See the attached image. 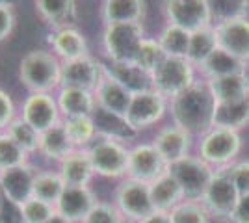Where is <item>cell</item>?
Segmentation results:
<instances>
[{"instance_id": "cell-28", "label": "cell", "mask_w": 249, "mask_h": 223, "mask_svg": "<svg viewBox=\"0 0 249 223\" xmlns=\"http://www.w3.org/2000/svg\"><path fill=\"white\" fill-rule=\"evenodd\" d=\"M199 71L203 73L207 80H216V78H223V76H231V74L248 73V62H242L238 58L227 54L225 51L216 49L199 65Z\"/></svg>"}, {"instance_id": "cell-22", "label": "cell", "mask_w": 249, "mask_h": 223, "mask_svg": "<svg viewBox=\"0 0 249 223\" xmlns=\"http://www.w3.org/2000/svg\"><path fill=\"white\" fill-rule=\"evenodd\" d=\"M34 8H36L37 17L51 30L74 26V22L78 19L76 2L73 0H36Z\"/></svg>"}, {"instance_id": "cell-30", "label": "cell", "mask_w": 249, "mask_h": 223, "mask_svg": "<svg viewBox=\"0 0 249 223\" xmlns=\"http://www.w3.org/2000/svg\"><path fill=\"white\" fill-rule=\"evenodd\" d=\"M106 73H110L117 82L130 91V93H138V91H145L151 89V76L143 73L142 69H138L134 64H114V62H106L103 64Z\"/></svg>"}, {"instance_id": "cell-5", "label": "cell", "mask_w": 249, "mask_h": 223, "mask_svg": "<svg viewBox=\"0 0 249 223\" xmlns=\"http://www.w3.org/2000/svg\"><path fill=\"white\" fill-rule=\"evenodd\" d=\"M196 84L194 65L186 58H171L166 56L162 64L151 74V86L166 99H175L188 87Z\"/></svg>"}, {"instance_id": "cell-23", "label": "cell", "mask_w": 249, "mask_h": 223, "mask_svg": "<svg viewBox=\"0 0 249 223\" xmlns=\"http://www.w3.org/2000/svg\"><path fill=\"white\" fill-rule=\"evenodd\" d=\"M147 4L143 0H104L101 4V19L106 24H143Z\"/></svg>"}, {"instance_id": "cell-27", "label": "cell", "mask_w": 249, "mask_h": 223, "mask_svg": "<svg viewBox=\"0 0 249 223\" xmlns=\"http://www.w3.org/2000/svg\"><path fill=\"white\" fill-rule=\"evenodd\" d=\"M73 141L67 136L63 125H56V127L49 128L47 132L41 134V141H39V154L47 162H54V164H60L67 158L71 153H74Z\"/></svg>"}, {"instance_id": "cell-13", "label": "cell", "mask_w": 249, "mask_h": 223, "mask_svg": "<svg viewBox=\"0 0 249 223\" xmlns=\"http://www.w3.org/2000/svg\"><path fill=\"white\" fill-rule=\"evenodd\" d=\"M169 166L166 160L160 156V153L155 149L153 143H138L130 149V156H128V179L151 184L158 177H162L167 173Z\"/></svg>"}, {"instance_id": "cell-15", "label": "cell", "mask_w": 249, "mask_h": 223, "mask_svg": "<svg viewBox=\"0 0 249 223\" xmlns=\"http://www.w3.org/2000/svg\"><path fill=\"white\" fill-rule=\"evenodd\" d=\"M95 103L97 108L103 110L106 114H112L117 117H126L130 101H132V93L124 87L121 82H117L110 73H106L103 67V78L99 86L93 91Z\"/></svg>"}, {"instance_id": "cell-50", "label": "cell", "mask_w": 249, "mask_h": 223, "mask_svg": "<svg viewBox=\"0 0 249 223\" xmlns=\"http://www.w3.org/2000/svg\"><path fill=\"white\" fill-rule=\"evenodd\" d=\"M0 203H2V193H0Z\"/></svg>"}, {"instance_id": "cell-38", "label": "cell", "mask_w": 249, "mask_h": 223, "mask_svg": "<svg viewBox=\"0 0 249 223\" xmlns=\"http://www.w3.org/2000/svg\"><path fill=\"white\" fill-rule=\"evenodd\" d=\"M212 8V21L216 24L227 21H236V19H246L249 13L248 0H216L210 2Z\"/></svg>"}, {"instance_id": "cell-51", "label": "cell", "mask_w": 249, "mask_h": 223, "mask_svg": "<svg viewBox=\"0 0 249 223\" xmlns=\"http://www.w3.org/2000/svg\"><path fill=\"white\" fill-rule=\"evenodd\" d=\"M124 223H130V222H124Z\"/></svg>"}, {"instance_id": "cell-32", "label": "cell", "mask_w": 249, "mask_h": 223, "mask_svg": "<svg viewBox=\"0 0 249 223\" xmlns=\"http://www.w3.org/2000/svg\"><path fill=\"white\" fill-rule=\"evenodd\" d=\"M65 190V182L58 170H39L34 182V197L56 206L60 195Z\"/></svg>"}, {"instance_id": "cell-16", "label": "cell", "mask_w": 249, "mask_h": 223, "mask_svg": "<svg viewBox=\"0 0 249 223\" xmlns=\"http://www.w3.org/2000/svg\"><path fill=\"white\" fill-rule=\"evenodd\" d=\"M99 203L91 186H65L56 203V212L73 223H82Z\"/></svg>"}, {"instance_id": "cell-21", "label": "cell", "mask_w": 249, "mask_h": 223, "mask_svg": "<svg viewBox=\"0 0 249 223\" xmlns=\"http://www.w3.org/2000/svg\"><path fill=\"white\" fill-rule=\"evenodd\" d=\"M56 103L60 108L62 119L69 117H93L97 112L93 91L78 87H60L56 93Z\"/></svg>"}, {"instance_id": "cell-29", "label": "cell", "mask_w": 249, "mask_h": 223, "mask_svg": "<svg viewBox=\"0 0 249 223\" xmlns=\"http://www.w3.org/2000/svg\"><path fill=\"white\" fill-rule=\"evenodd\" d=\"M210 93L214 97V103H231L249 97V74H231L216 80H207Z\"/></svg>"}, {"instance_id": "cell-2", "label": "cell", "mask_w": 249, "mask_h": 223, "mask_svg": "<svg viewBox=\"0 0 249 223\" xmlns=\"http://www.w3.org/2000/svg\"><path fill=\"white\" fill-rule=\"evenodd\" d=\"M19 80L28 93H56L62 87V62L49 49H32L19 62Z\"/></svg>"}, {"instance_id": "cell-39", "label": "cell", "mask_w": 249, "mask_h": 223, "mask_svg": "<svg viewBox=\"0 0 249 223\" xmlns=\"http://www.w3.org/2000/svg\"><path fill=\"white\" fill-rule=\"evenodd\" d=\"M30 162V154H26L8 132H0V171L11 170Z\"/></svg>"}, {"instance_id": "cell-43", "label": "cell", "mask_w": 249, "mask_h": 223, "mask_svg": "<svg viewBox=\"0 0 249 223\" xmlns=\"http://www.w3.org/2000/svg\"><path fill=\"white\" fill-rule=\"evenodd\" d=\"M17 117H19V110L11 93L0 87V132H6Z\"/></svg>"}, {"instance_id": "cell-37", "label": "cell", "mask_w": 249, "mask_h": 223, "mask_svg": "<svg viewBox=\"0 0 249 223\" xmlns=\"http://www.w3.org/2000/svg\"><path fill=\"white\" fill-rule=\"evenodd\" d=\"M164 58H166V54L162 51L158 39L145 37V39L142 41V45H140V49H138V52H136L132 64H134L138 69H142L143 73H147L151 76V74L156 71V67L162 64Z\"/></svg>"}, {"instance_id": "cell-7", "label": "cell", "mask_w": 249, "mask_h": 223, "mask_svg": "<svg viewBox=\"0 0 249 223\" xmlns=\"http://www.w3.org/2000/svg\"><path fill=\"white\" fill-rule=\"evenodd\" d=\"M114 205L123 214L124 220L130 223L142 222L149 214L155 212L149 184L128 179V177L117 184L114 193Z\"/></svg>"}, {"instance_id": "cell-49", "label": "cell", "mask_w": 249, "mask_h": 223, "mask_svg": "<svg viewBox=\"0 0 249 223\" xmlns=\"http://www.w3.org/2000/svg\"><path fill=\"white\" fill-rule=\"evenodd\" d=\"M47 223H73V222H69V220H65L63 216H60V214L56 212V214H54V216H52V218H51V220L47 222Z\"/></svg>"}, {"instance_id": "cell-48", "label": "cell", "mask_w": 249, "mask_h": 223, "mask_svg": "<svg viewBox=\"0 0 249 223\" xmlns=\"http://www.w3.org/2000/svg\"><path fill=\"white\" fill-rule=\"evenodd\" d=\"M138 223H171V214L155 210L153 214H149L145 220H142V222H138Z\"/></svg>"}, {"instance_id": "cell-40", "label": "cell", "mask_w": 249, "mask_h": 223, "mask_svg": "<svg viewBox=\"0 0 249 223\" xmlns=\"http://www.w3.org/2000/svg\"><path fill=\"white\" fill-rule=\"evenodd\" d=\"M171 223H208V214L201 203L182 201L171 210Z\"/></svg>"}, {"instance_id": "cell-46", "label": "cell", "mask_w": 249, "mask_h": 223, "mask_svg": "<svg viewBox=\"0 0 249 223\" xmlns=\"http://www.w3.org/2000/svg\"><path fill=\"white\" fill-rule=\"evenodd\" d=\"M0 223H26L22 216V206L2 197L0 203Z\"/></svg>"}, {"instance_id": "cell-4", "label": "cell", "mask_w": 249, "mask_h": 223, "mask_svg": "<svg viewBox=\"0 0 249 223\" xmlns=\"http://www.w3.org/2000/svg\"><path fill=\"white\" fill-rule=\"evenodd\" d=\"M88 154L97 177L121 181L126 179L130 149L124 145V141L99 136L93 141V145L88 147Z\"/></svg>"}, {"instance_id": "cell-41", "label": "cell", "mask_w": 249, "mask_h": 223, "mask_svg": "<svg viewBox=\"0 0 249 223\" xmlns=\"http://www.w3.org/2000/svg\"><path fill=\"white\" fill-rule=\"evenodd\" d=\"M21 206L26 223H47L56 214V206L54 205L41 201L37 197H32V199H28Z\"/></svg>"}, {"instance_id": "cell-33", "label": "cell", "mask_w": 249, "mask_h": 223, "mask_svg": "<svg viewBox=\"0 0 249 223\" xmlns=\"http://www.w3.org/2000/svg\"><path fill=\"white\" fill-rule=\"evenodd\" d=\"M216 49H218V41H216L214 26L203 28V30L194 32L190 35V47H188L186 60L194 67H199Z\"/></svg>"}, {"instance_id": "cell-11", "label": "cell", "mask_w": 249, "mask_h": 223, "mask_svg": "<svg viewBox=\"0 0 249 223\" xmlns=\"http://www.w3.org/2000/svg\"><path fill=\"white\" fill-rule=\"evenodd\" d=\"M19 117L39 134L62 123V114L52 93H28L19 108Z\"/></svg>"}, {"instance_id": "cell-3", "label": "cell", "mask_w": 249, "mask_h": 223, "mask_svg": "<svg viewBox=\"0 0 249 223\" xmlns=\"http://www.w3.org/2000/svg\"><path fill=\"white\" fill-rule=\"evenodd\" d=\"M143 39H145L143 24L128 22V24H106L101 41L108 62L132 64Z\"/></svg>"}, {"instance_id": "cell-10", "label": "cell", "mask_w": 249, "mask_h": 223, "mask_svg": "<svg viewBox=\"0 0 249 223\" xmlns=\"http://www.w3.org/2000/svg\"><path fill=\"white\" fill-rule=\"evenodd\" d=\"M166 108V97H162L158 91L151 87L145 91L132 93V101H130V106H128L124 119L130 125V128L138 134V132L156 125L164 117Z\"/></svg>"}, {"instance_id": "cell-26", "label": "cell", "mask_w": 249, "mask_h": 223, "mask_svg": "<svg viewBox=\"0 0 249 223\" xmlns=\"http://www.w3.org/2000/svg\"><path fill=\"white\" fill-rule=\"evenodd\" d=\"M149 191H151V201L155 210H160V212H171L175 206L184 201V193L169 170L149 184Z\"/></svg>"}, {"instance_id": "cell-25", "label": "cell", "mask_w": 249, "mask_h": 223, "mask_svg": "<svg viewBox=\"0 0 249 223\" xmlns=\"http://www.w3.org/2000/svg\"><path fill=\"white\" fill-rule=\"evenodd\" d=\"M249 125V97L231 103H216L212 128H223L238 132L240 128Z\"/></svg>"}, {"instance_id": "cell-34", "label": "cell", "mask_w": 249, "mask_h": 223, "mask_svg": "<svg viewBox=\"0 0 249 223\" xmlns=\"http://www.w3.org/2000/svg\"><path fill=\"white\" fill-rule=\"evenodd\" d=\"M93 119H95V125H97L99 136L114 138V139H119V141H126V139H132L136 136V132L130 128V125L126 123L124 117L112 116V114H106V112L97 108Z\"/></svg>"}, {"instance_id": "cell-8", "label": "cell", "mask_w": 249, "mask_h": 223, "mask_svg": "<svg viewBox=\"0 0 249 223\" xmlns=\"http://www.w3.org/2000/svg\"><path fill=\"white\" fill-rule=\"evenodd\" d=\"M167 24L178 26L188 34L212 26V8L207 0H167L164 2Z\"/></svg>"}, {"instance_id": "cell-20", "label": "cell", "mask_w": 249, "mask_h": 223, "mask_svg": "<svg viewBox=\"0 0 249 223\" xmlns=\"http://www.w3.org/2000/svg\"><path fill=\"white\" fill-rule=\"evenodd\" d=\"M153 145L160 153V156L166 160L167 166H171L190 154L192 134H188L186 130L178 128L177 125H167L156 132Z\"/></svg>"}, {"instance_id": "cell-45", "label": "cell", "mask_w": 249, "mask_h": 223, "mask_svg": "<svg viewBox=\"0 0 249 223\" xmlns=\"http://www.w3.org/2000/svg\"><path fill=\"white\" fill-rule=\"evenodd\" d=\"M229 175H231V179L234 182V186H236V190H238L240 197L242 195H248L249 193V160L246 162H238V164H234V166H231L227 168Z\"/></svg>"}, {"instance_id": "cell-42", "label": "cell", "mask_w": 249, "mask_h": 223, "mask_svg": "<svg viewBox=\"0 0 249 223\" xmlns=\"http://www.w3.org/2000/svg\"><path fill=\"white\" fill-rule=\"evenodd\" d=\"M126 220L114 203L99 201L82 223H124Z\"/></svg>"}, {"instance_id": "cell-14", "label": "cell", "mask_w": 249, "mask_h": 223, "mask_svg": "<svg viewBox=\"0 0 249 223\" xmlns=\"http://www.w3.org/2000/svg\"><path fill=\"white\" fill-rule=\"evenodd\" d=\"M37 171L39 170L32 162L11 168V170L0 171V193H2V197L15 203V205H24L28 199H32Z\"/></svg>"}, {"instance_id": "cell-19", "label": "cell", "mask_w": 249, "mask_h": 223, "mask_svg": "<svg viewBox=\"0 0 249 223\" xmlns=\"http://www.w3.org/2000/svg\"><path fill=\"white\" fill-rule=\"evenodd\" d=\"M103 78V62L95 58H80L62 64V87H78L95 91Z\"/></svg>"}, {"instance_id": "cell-31", "label": "cell", "mask_w": 249, "mask_h": 223, "mask_svg": "<svg viewBox=\"0 0 249 223\" xmlns=\"http://www.w3.org/2000/svg\"><path fill=\"white\" fill-rule=\"evenodd\" d=\"M62 125L67 136L73 141L74 149L91 147L95 139L99 138L93 117H69V119H62Z\"/></svg>"}, {"instance_id": "cell-24", "label": "cell", "mask_w": 249, "mask_h": 223, "mask_svg": "<svg viewBox=\"0 0 249 223\" xmlns=\"http://www.w3.org/2000/svg\"><path fill=\"white\" fill-rule=\"evenodd\" d=\"M58 173L62 175L65 186H89L95 177L93 166L88 149H76L67 158L58 164Z\"/></svg>"}, {"instance_id": "cell-12", "label": "cell", "mask_w": 249, "mask_h": 223, "mask_svg": "<svg viewBox=\"0 0 249 223\" xmlns=\"http://www.w3.org/2000/svg\"><path fill=\"white\" fill-rule=\"evenodd\" d=\"M242 149V138L238 132L223 130V128H212L199 143V158L207 164H227L234 158Z\"/></svg>"}, {"instance_id": "cell-47", "label": "cell", "mask_w": 249, "mask_h": 223, "mask_svg": "<svg viewBox=\"0 0 249 223\" xmlns=\"http://www.w3.org/2000/svg\"><path fill=\"white\" fill-rule=\"evenodd\" d=\"M231 223H249V193L240 197L238 205L234 208V212L229 218Z\"/></svg>"}, {"instance_id": "cell-6", "label": "cell", "mask_w": 249, "mask_h": 223, "mask_svg": "<svg viewBox=\"0 0 249 223\" xmlns=\"http://www.w3.org/2000/svg\"><path fill=\"white\" fill-rule=\"evenodd\" d=\"M169 171L178 182L186 201H201L214 175L210 164H207L199 156H190V154L186 158L171 164Z\"/></svg>"}, {"instance_id": "cell-1", "label": "cell", "mask_w": 249, "mask_h": 223, "mask_svg": "<svg viewBox=\"0 0 249 223\" xmlns=\"http://www.w3.org/2000/svg\"><path fill=\"white\" fill-rule=\"evenodd\" d=\"M214 97L207 82H196L186 91L171 99V117L173 125L186 130L188 134H208L212 130L214 117Z\"/></svg>"}, {"instance_id": "cell-35", "label": "cell", "mask_w": 249, "mask_h": 223, "mask_svg": "<svg viewBox=\"0 0 249 223\" xmlns=\"http://www.w3.org/2000/svg\"><path fill=\"white\" fill-rule=\"evenodd\" d=\"M190 35L186 30L173 26V24H166V28L162 30V34L156 37L162 51L166 56L171 58H186L188 56V47H190Z\"/></svg>"}, {"instance_id": "cell-44", "label": "cell", "mask_w": 249, "mask_h": 223, "mask_svg": "<svg viewBox=\"0 0 249 223\" xmlns=\"http://www.w3.org/2000/svg\"><path fill=\"white\" fill-rule=\"evenodd\" d=\"M17 24V15H15V4L0 0V43L8 41Z\"/></svg>"}, {"instance_id": "cell-17", "label": "cell", "mask_w": 249, "mask_h": 223, "mask_svg": "<svg viewBox=\"0 0 249 223\" xmlns=\"http://www.w3.org/2000/svg\"><path fill=\"white\" fill-rule=\"evenodd\" d=\"M47 43L51 47V51L58 60L65 64V62H73V60H80V58H88L89 56V45L84 35L82 30H78L76 26H67V28H60V30H51L47 35Z\"/></svg>"}, {"instance_id": "cell-36", "label": "cell", "mask_w": 249, "mask_h": 223, "mask_svg": "<svg viewBox=\"0 0 249 223\" xmlns=\"http://www.w3.org/2000/svg\"><path fill=\"white\" fill-rule=\"evenodd\" d=\"M10 138L19 145V147L26 153V154H39V141H41V134L36 130L34 127H30L26 121H22L21 117H17L13 123H11L8 130Z\"/></svg>"}, {"instance_id": "cell-18", "label": "cell", "mask_w": 249, "mask_h": 223, "mask_svg": "<svg viewBox=\"0 0 249 223\" xmlns=\"http://www.w3.org/2000/svg\"><path fill=\"white\" fill-rule=\"evenodd\" d=\"M218 49L238 58L242 62H249V21L236 19V21L219 22L214 26Z\"/></svg>"}, {"instance_id": "cell-9", "label": "cell", "mask_w": 249, "mask_h": 223, "mask_svg": "<svg viewBox=\"0 0 249 223\" xmlns=\"http://www.w3.org/2000/svg\"><path fill=\"white\" fill-rule=\"evenodd\" d=\"M238 201L240 193L232 179H231V175H229L227 168L214 171L212 181H210L207 191L201 197V205L207 210V214L219 218V220L221 218H231V214L234 212Z\"/></svg>"}]
</instances>
